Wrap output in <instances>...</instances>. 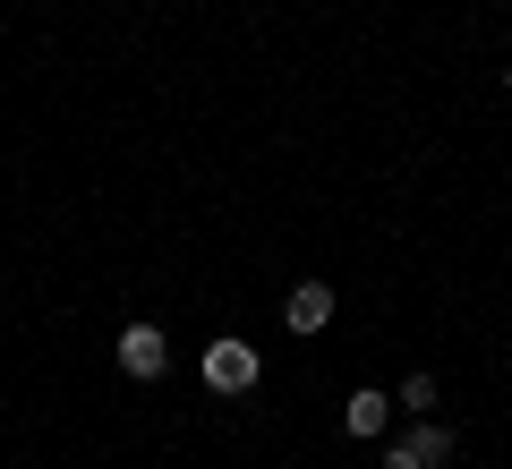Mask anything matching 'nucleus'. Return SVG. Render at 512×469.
<instances>
[{"label": "nucleus", "instance_id": "2", "mask_svg": "<svg viewBox=\"0 0 512 469\" xmlns=\"http://www.w3.org/2000/svg\"><path fill=\"white\" fill-rule=\"evenodd\" d=\"M256 367H265L256 342H214V350H205V384H214V393H248Z\"/></svg>", "mask_w": 512, "mask_h": 469}, {"label": "nucleus", "instance_id": "4", "mask_svg": "<svg viewBox=\"0 0 512 469\" xmlns=\"http://www.w3.org/2000/svg\"><path fill=\"white\" fill-rule=\"evenodd\" d=\"M342 427H350V435H384V427H393V401H384L376 384H359V393L342 401Z\"/></svg>", "mask_w": 512, "mask_h": 469}, {"label": "nucleus", "instance_id": "5", "mask_svg": "<svg viewBox=\"0 0 512 469\" xmlns=\"http://www.w3.org/2000/svg\"><path fill=\"white\" fill-rule=\"evenodd\" d=\"M410 452H419V469H453V427H436V418H419V427H410Z\"/></svg>", "mask_w": 512, "mask_h": 469}, {"label": "nucleus", "instance_id": "7", "mask_svg": "<svg viewBox=\"0 0 512 469\" xmlns=\"http://www.w3.org/2000/svg\"><path fill=\"white\" fill-rule=\"evenodd\" d=\"M384 469H419V452H410V444H393V452H384Z\"/></svg>", "mask_w": 512, "mask_h": 469}, {"label": "nucleus", "instance_id": "3", "mask_svg": "<svg viewBox=\"0 0 512 469\" xmlns=\"http://www.w3.org/2000/svg\"><path fill=\"white\" fill-rule=\"evenodd\" d=\"M282 316H291V333H325L333 325V282H299L282 299Z\"/></svg>", "mask_w": 512, "mask_h": 469}, {"label": "nucleus", "instance_id": "6", "mask_svg": "<svg viewBox=\"0 0 512 469\" xmlns=\"http://www.w3.org/2000/svg\"><path fill=\"white\" fill-rule=\"evenodd\" d=\"M402 410H419V418L436 410V376H410V384H402Z\"/></svg>", "mask_w": 512, "mask_h": 469}, {"label": "nucleus", "instance_id": "8", "mask_svg": "<svg viewBox=\"0 0 512 469\" xmlns=\"http://www.w3.org/2000/svg\"><path fill=\"white\" fill-rule=\"evenodd\" d=\"M504 94H512V69H504Z\"/></svg>", "mask_w": 512, "mask_h": 469}, {"label": "nucleus", "instance_id": "1", "mask_svg": "<svg viewBox=\"0 0 512 469\" xmlns=\"http://www.w3.org/2000/svg\"><path fill=\"white\" fill-rule=\"evenodd\" d=\"M163 367H171V342H163V325H120V376L154 384Z\"/></svg>", "mask_w": 512, "mask_h": 469}]
</instances>
